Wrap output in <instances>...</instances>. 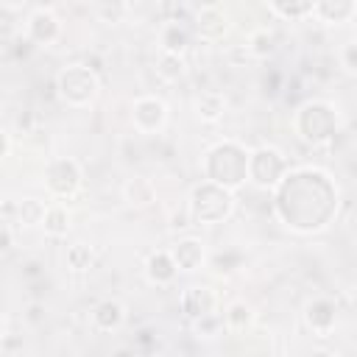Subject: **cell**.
Instances as JSON below:
<instances>
[{
    "label": "cell",
    "mask_w": 357,
    "mask_h": 357,
    "mask_svg": "<svg viewBox=\"0 0 357 357\" xmlns=\"http://www.w3.org/2000/svg\"><path fill=\"white\" fill-rule=\"evenodd\" d=\"M131 123L139 134H156L167 123V106L156 95H142L131 106Z\"/></svg>",
    "instance_id": "9"
},
{
    "label": "cell",
    "mask_w": 357,
    "mask_h": 357,
    "mask_svg": "<svg viewBox=\"0 0 357 357\" xmlns=\"http://www.w3.org/2000/svg\"><path fill=\"white\" fill-rule=\"evenodd\" d=\"M8 151H11V139H8V134L0 128V159L8 156Z\"/></svg>",
    "instance_id": "33"
},
{
    "label": "cell",
    "mask_w": 357,
    "mask_h": 357,
    "mask_svg": "<svg viewBox=\"0 0 357 357\" xmlns=\"http://www.w3.org/2000/svg\"><path fill=\"white\" fill-rule=\"evenodd\" d=\"M123 201L134 209H142V206H151L156 201V187L151 178L145 176H134L123 184Z\"/></svg>",
    "instance_id": "18"
},
{
    "label": "cell",
    "mask_w": 357,
    "mask_h": 357,
    "mask_svg": "<svg viewBox=\"0 0 357 357\" xmlns=\"http://www.w3.org/2000/svg\"><path fill=\"white\" fill-rule=\"evenodd\" d=\"M3 340H6V318L0 315V343H3Z\"/></svg>",
    "instance_id": "35"
},
{
    "label": "cell",
    "mask_w": 357,
    "mask_h": 357,
    "mask_svg": "<svg viewBox=\"0 0 357 357\" xmlns=\"http://www.w3.org/2000/svg\"><path fill=\"white\" fill-rule=\"evenodd\" d=\"M201 170H204V181H212L234 192L248 181V148L237 139H220L206 148L201 159Z\"/></svg>",
    "instance_id": "2"
},
{
    "label": "cell",
    "mask_w": 357,
    "mask_h": 357,
    "mask_svg": "<svg viewBox=\"0 0 357 357\" xmlns=\"http://www.w3.org/2000/svg\"><path fill=\"white\" fill-rule=\"evenodd\" d=\"M159 47L162 53H170V56H184V50L190 47V31L184 22L178 20H167L159 31Z\"/></svg>",
    "instance_id": "17"
},
{
    "label": "cell",
    "mask_w": 357,
    "mask_h": 357,
    "mask_svg": "<svg viewBox=\"0 0 357 357\" xmlns=\"http://www.w3.org/2000/svg\"><path fill=\"white\" fill-rule=\"evenodd\" d=\"M337 109L329 100H307L296 109L293 114V131L298 134L301 142L318 148V145H329L337 134Z\"/></svg>",
    "instance_id": "3"
},
{
    "label": "cell",
    "mask_w": 357,
    "mask_h": 357,
    "mask_svg": "<svg viewBox=\"0 0 357 357\" xmlns=\"http://www.w3.org/2000/svg\"><path fill=\"white\" fill-rule=\"evenodd\" d=\"M20 3H0V39H11L20 31Z\"/></svg>",
    "instance_id": "26"
},
{
    "label": "cell",
    "mask_w": 357,
    "mask_h": 357,
    "mask_svg": "<svg viewBox=\"0 0 357 357\" xmlns=\"http://www.w3.org/2000/svg\"><path fill=\"white\" fill-rule=\"evenodd\" d=\"M25 36H28V42L47 47V45H53V42L61 36V20L56 17L53 8L36 6V8H31L28 17H25Z\"/></svg>",
    "instance_id": "8"
},
{
    "label": "cell",
    "mask_w": 357,
    "mask_h": 357,
    "mask_svg": "<svg viewBox=\"0 0 357 357\" xmlns=\"http://www.w3.org/2000/svg\"><path fill=\"white\" fill-rule=\"evenodd\" d=\"M220 318H223V329L240 335V332L251 329V324H254V310H251V304H245V301H231V304L223 310Z\"/></svg>",
    "instance_id": "23"
},
{
    "label": "cell",
    "mask_w": 357,
    "mask_h": 357,
    "mask_svg": "<svg viewBox=\"0 0 357 357\" xmlns=\"http://www.w3.org/2000/svg\"><path fill=\"white\" fill-rule=\"evenodd\" d=\"M64 262H67L70 271H89L92 262H95V251L86 243H73L64 254Z\"/></svg>",
    "instance_id": "25"
},
{
    "label": "cell",
    "mask_w": 357,
    "mask_h": 357,
    "mask_svg": "<svg viewBox=\"0 0 357 357\" xmlns=\"http://www.w3.org/2000/svg\"><path fill=\"white\" fill-rule=\"evenodd\" d=\"M307 357H332V351H326V349H312Z\"/></svg>",
    "instance_id": "34"
},
{
    "label": "cell",
    "mask_w": 357,
    "mask_h": 357,
    "mask_svg": "<svg viewBox=\"0 0 357 357\" xmlns=\"http://www.w3.org/2000/svg\"><path fill=\"white\" fill-rule=\"evenodd\" d=\"M290 170L287 156L273 145H259L248 151V184L257 190H273Z\"/></svg>",
    "instance_id": "6"
},
{
    "label": "cell",
    "mask_w": 357,
    "mask_h": 357,
    "mask_svg": "<svg viewBox=\"0 0 357 357\" xmlns=\"http://www.w3.org/2000/svg\"><path fill=\"white\" fill-rule=\"evenodd\" d=\"M192 329H195L198 337H204V340H215L218 335H223V318H220L218 312L204 315V318L192 321Z\"/></svg>",
    "instance_id": "29"
},
{
    "label": "cell",
    "mask_w": 357,
    "mask_h": 357,
    "mask_svg": "<svg viewBox=\"0 0 357 357\" xmlns=\"http://www.w3.org/2000/svg\"><path fill=\"white\" fill-rule=\"evenodd\" d=\"M268 14L284 20V22H298V20H307L312 17V0H271L265 3Z\"/></svg>",
    "instance_id": "20"
},
{
    "label": "cell",
    "mask_w": 357,
    "mask_h": 357,
    "mask_svg": "<svg viewBox=\"0 0 357 357\" xmlns=\"http://www.w3.org/2000/svg\"><path fill=\"white\" fill-rule=\"evenodd\" d=\"M184 73H187V61H184V56L159 53V59H156V75H159L162 81L173 84V81H178Z\"/></svg>",
    "instance_id": "24"
},
{
    "label": "cell",
    "mask_w": 357,
    "mask_h": 357,
    "mask_svg": "<svg viewBox=\"0 0 357 357\" xmlns=\"http://www.w3.org/2000/svg\"><path fill=\"white\" fill-rule=\"evenodd\" d=\"M89 318H92V326L98 332H117L126 324V307L117 298H100L92 307Z\"/></svg>",
    "instance_id": "14"
},
{
    "label": "cell",
    "mask_w": 357,
    "mask_h": 357,
    "mask_svg": "<svg viewBox=\"0 0 357 357\" xmlns=\"http://www.w3.org/2000/svg\"><path fill=\"white\" fill-rule=\"evenodd\" d=\"M42 215H45V204L36 201V198H22L17 204V220L22 226H39L42 223Z\"/></svg>",
    "instance_id": "27"
},
{
    "label": "cell",
    "mask_w": 357,
    "mask_h": 357,
    "mask_svg": "<svg viewBox=\"0 0 357 357\" xmlns=\"http://www.w3.org/2000/svg\"><path fill=\"white\" fill-rule=\"evenodd\" d=\"M84 184V173H81V165L70 156H59V159H50L47 167H45V187L50 195L56 198H73Z\"/></svg>",
    "instance_id": "7"
},
{
    "label": "cell",
    "mask_w": 357,
    "mask_h": 357,
    "mask_svg": "<svg viewBox=\"0 0 357 357\" xmlns=\"http://www.w3.org/2000/svg\"><path fill=\"white\" fill-rule=\"evenodd\" d=\"M226 31H229V17L218 3L201 6L195 11V33L204 42H220L226 36Z\"/></svg>",
    "instance_id": "12"
},
{
    "label": "cell",
    "mask_w": 357,
    "mask_h": 357,
    "mask_svg": "<svg viewBox=\"0 0 357 357\" xmlns=\"http://www.w3.org/2000/svg\"><path fill=\"white\" fill-rule=\"evenodd\" d=\"M126 11H128L126 3H98L95 6V14L100 17V22H120Z\"/></svg>",
    "instance_id": "30"
},
{
    "label": "cell",
    "mask_w": 357,
    "mask_h": 357,
    "mask_svg": "<svg viewBox=\"0 0 357 357\" xmlns=\"http://www.w3.org/2000/svg\"><path fill=\"white\" fill-rule=\"evenodd\" d=\"M243 47H245V53L254 56V59H268V56L276 53V47H279V36H276L273 28L262 25V28H257V31L248 33V39H245Z\"/></svg>",
    "instance_id": "19"
},
{
    "label": "cell",
    "mask_w": 357,
    "mask_h": 357,
    "mask_svg": "<svg viewBox=\"0 0 357 357\" xmlns=\"http://www.w3.org/2000/svg\"><path fill=\"white\" fill-rule=\"evenodd\" d=\"M340 64H343V70H346L349 75L357 73V42H354V39H349V42L340 47Z\"/></svg>",
    "instance_id": "31"
},
{
    "label": "cell",
    "mask_w": 357,
    "mask_h": 357,
    "mask_svg": "<svg viewBox=\"0 0 357 357\" xmlns=\"http://www.w3.org/2000/svg\"><path fill=\"white\" fill-rule=\"evenodd\" d=\"M240 265H243V254H240V251H234V248H226V251H220V254H215V257H212V271H215V273H220V276L234 273Z\"/></svg>",
    "instance_id": "28"
},
{
    "label": "cell",
    "mask_w": 357,
    "mask_h": 357,
    "mask_svg": "<svg viewBox=\"0 0 357 357\" xmlns=\"http://www.w3.org/2000/svg\"><path fill=\"white\" fill-rule=\"evenodd\" d=\"M11 245H14V231H11L8 226H3V223H0V254L11 251Z\"/></svg>",
    "instance_id": "32"
},
{
    "label": "cell",
    "mask_w": 357,
    "mask_h": 357,
    "mask_svg": "<svg viewBox=\"0 0 357 357\" xmlns=\"http://www.w3.org/2000/svg\"><path fill=\"white\" fill-rule=\"evenodd\" d=\"M231 212H234V192H229L212 181H204V178L198 184H192L190 198H187L190 223L215 226V223L229 220Z\"/></svg>",
    "instance_id": "4"
},
{
    "label": "cell",
    "mask_w": 357,
    "mask_h": 357,
    "mask_svg": "<svg viewBox=\"0 0 357 357\" xmlns=\"http://www.w3.org/2000/svg\"><path fill=\"white\" fill-rule=\"evenodd\" d=\"M176 276H178V268H176L170 251H153V254H148V259H145V279H148L151 284L165 287V284H170Z\"/></svg>",
    "instance_id": "16"
},
{
    "label": "cell",
    "mask_w": 357,
    "mask_h": 357,
    "mask_svg": "<svg viewBox=\"0 0 357 357\" xmlns=\"http://www.w3.org/2000/svg\"><path fill=\"white\" fill-rule=\"evenodd\" d=\"M100 78L89 64H67L56 73V95L67 106H89L98 98Z\"/></svg>",
    "instance_id": "5"
},
{
    "label": "cell",
    "mask_w": 357,
    "mask_h": 357,
    "mask_svg": "<svg viewBox=\"0 0 357 357\" xmlns=\"http://www.w3.org/2000/svg\"><path fill=\"white\" fill-rule=\"evenodd\" d=\"M279 223L298 234L324 231L337 215V184L318 167H293L271 190Z\"/></svg>",
    "instance_id": "1"
},
{
    "label": "cell",
    "mask_w": 357,
    "mask_h": 357,
    "mask_svg": "<svg viewBox=\"0 0 357 357\" xmlns=\"http://www.w3.org/2000/svg\"><path fill=\"white\" fill-rule=\"evenodd\" d=\"M42 231L47 234V237H67V231H70V209L64 206V204H50V206H45V215H42Z\"/></svg>",
    "instance_id": "22"
},
{
    "label": "cell",
    "mask_w": 357,
    "mask_h": 357,
    "mask_svg": "<svg viewBox=\"0 0 357 357\" xmlns=\"http://www.w3.org/2000/svg\"><path fill=\"white\" fill-rule=\"evenodd\" d=\"M223 112H226V98H223V92H218V89H204L201 95H195V114H198V120H204V123H218V120L223 117Z\"/></svg>",
    "instance_id": "21"
},
{
    "label": "cell",
    "mask_w": 357,
    "mask_h": 357,
    "mask_svg": "<svg viewBox=\"0 0 357 357\" xmlns=\"http://www.w3.org/2000/svg\"><path fill=\"white\" fill-rule=\"evenodd\" d=\"M357 14L354 0H315L312 3V17L321 20L324 25H340L349 22Z\"/></svg>",
    "instance_id": "15"
},
{
    "label": "cell",
    "mask_w": 357,
    "mask_h": 357,
    "mask_svg": "<svg viewBox=\"0 0 357 357\" xmlns=\"http://www.w3.org/2000/svg\"><path fill=\"white\" fill-rule=\"evenodd\" d=\"M337 301L329 296H315L304 304V324L312 335H329L337 324Z\"/></svg>",
    "instance_id": "10"
},
{
    "label": "cell",
    "mask_w": 357,
    "mask_h": 357,
    "mask_svg": "<svg viewBox=\"0 0 357 357\" xmlns=\"http://www.w3.org/2000/svg\"><path fill=\"white\" fill-rule=\"evenodd\" d=\"M170 257H173V262H176L178 271L192 273V271H198L206 262V248H204V243L198 237H181L170 248Z\"/></svg>",
    "instance_id": "13"
},
{
    "label": "cell",
    "mask_w": 357,
    "mask_h": 357,
    "mask_svg": "<svg viewBox=\"0 0 357 357\" xmlns=\"http://www.w3.org/2000/svg\"><path fill=\"white\" fill-rule=\"evenodd\" d=\"M178 307L190 321H198V318L212 315L218 310V293L212 287H206V284H192V287H187L181 293Z\"/></svg>",
    "instance_id": "11"
}]
</instances>
